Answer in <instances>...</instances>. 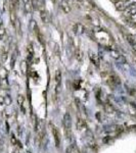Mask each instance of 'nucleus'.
Here are the masks:
<instances>
[{
	"mask_svg": "<svg viewBox=\"0 0 136 153\" xmlns=\"http://www.w3.org/2000/svg\"><path fill=\"white\" fill-rule=\"evenodd\" d=\"M63 126H64V128H65L67 131H69V130L71 129V126H72V118H71V115H70L69 112H66L65 115H64V119H63Z\"/></svg>",
	"mask_w": 136,
	"mask_h": 153,
	"instance_id": "1",
	"label": "nucleus"
},
{
	"mask_svg": "<svg viewBox=\"0 0 136 153\" xmlns=\"http://www.w3.org/2000/svg\"><path fill=\"white\" fill-rule=\"evenodd\" d=\"M124 14L126 17H132L133 14H136V5L126 7V9L124 10Z\"/></svg>",
	"mask_w": 136,
	"mask_h": 153,
	"instance_id": "2",
	"label": "nucleus"
},
{
	"mask_svg": "<svg viewBox=\"0 0 136 153\" xmlns=\"http://www.w3.org/2000/svg\"><path fill=\"white\" fill-rule=\"evenodd\" d=\"M60 7H62V9L64 10V12L65 13H70L71 12V6H70V4H69V2L67 0H62L60 1Z\"/></svg>",
	"mask_w": 136,
	"mask_h": 153,
	"instance_id": "3",
	"label": "nucleus"
},
{
	"mask_svg": "<svg viewBox=\"0 0 136 153\" xmlns=\"http://www.w3.org/2000/svg\"><path fill=\"white\" fill-rule=\"evenodd\" d=\"M55 83H56V92H58V89H59L60 83H62V74H60V70H57L56 71V75H55Z\"/></svg>",
	"mask_w": 136,
	"mask_h": 153,
	"instance_id": "4",
	"label": "nucleus"
},
{
	"mask_svg": "<svg viewBox=\"0 0 136 153\" xmlns=\"http://www.w3.org/2000/svg\"><path fill=\"white\" fill-rule=\"evenodd\" d=\"M74 31H75V33H78V34H83L84 33V31H85V29H84V27H83V25L82 24H76L75 25V27H74Z\"/></svg>",
	"mask_w": 136,
	"mask_h": 153,
	"instance_id": "5",
	"label": "nucleus"
},
{
	"mask_svg": "<svg viewBox=\"0 0 136 153\" xmlns=\"http://www.w3.org/2000/svg\"><path fill=\"white\" fill-rule=\"evenodd\" d=\"M115 6L118 10H125L126 9V6H125V2L123 0H120V1H117L115 3Z\"/></svg>",
	"mask_w": 136,
	"mask_h": 153,
	"instance_id": "6",
	"label": "nucleus"
},
{
	"mask_svg": "<svg viewBox=\"0 0 136 153\" xmlns=\"http://www.w3.org/2000/svg\"><path fill=\"white\" fill-rule=\"evenodd\" d=\"M90 58L92 60V62L94 64H96V67H99V59H98V56L94 53H90Z\"/></svg>",
	"mask_w": 136,
	"mask_h": 153,
	"instance_id": "7",
	"label": "nucleus"
},
{
	"mask_svg": "<svg viewBox=\"0 0 136 153\" xmlns=\"http://www.w3.org/2000/svg\"><path fill=\"white\" fill-rule=\"evenodd\" d=\"M128 108H129V112H130L132 115H135L136 114V105H134V103H130L129 106H128Z\"/></svg>",
	"mask_w": 136,
	"mask_h": 153,
	"instance_id": "8",
	"label": "nucleus"
},
{
	"mask_svg": "<svg viewBox=\"0 0 136 153\" xmlns=\"http://www.w3.org/2000/svg\"><path fill=\"white\" fill-rule=\"evenodd\" d=\"M52 133H53V135L55 137V144H56V146L58 147L59 146V139H58V134H57V132H56V129L55 128H52Z\"/></svg>",
	"mask_w": 136,
	"mask_h": 153,
	"instance_id": "9",
	"label": "nucleus"
},
{
	"mask_svg": "<svg viewBox=\"0 0 136 153\" xmlns=\"http://www.w3.org/2000/svg\"><path fill=\"white\" fill-rule=\"evenodd\" d=\"M111 56L114 58V59H118L120 56H121V54H120L118 51H116V50H111Z\"/></svg>",
	"mask_w": 136,
	"mask_h": 153,
	"instance_id": "10",
	"label": "nucleus"
},
{
	"mask_svg": "<svg viewBox=\"0 0 136 153\" xmlns=\"http://www.w3.org/2000/svg\"><path fill=\"white\" fill-rule=\"evenodd\" d=\"M4 98V104L5 105H10L11 104V97L9 95H6L3 97Z\"/></svg>",
	"mask_w": 136,
	"mask_h": 153,
	"instance_id": "11",
	"label": "nucleus"
},
{
	"mask_svg": "<svg viewBox=\"0 0 136 153\" xmlns=\"http://www.w3.org/2000/svg\"><path fill=\"white\" fill-rule=\"evenodd\" d=\"M132 5H136V0H126L125 2V6H132Z\"/></svg>",
	"mask_w": 136,
	"mask_h": 153,
	"instance_id": "12",
	"label": "nucleus"
},
{
	"mask_svg": "<svg viewBox=\"0 0 136 153\" xmlns=\"http://www.w3.org/2000/svg\"><path fill=\"white\" fill-rule=\"evenodd\" d=\"M40 17H41V19H42V21L43 23H47V13L45 12V11H41V14H40Z\"/></svg>",
	"mask_w": 136,
	"mask_h": 153,
	"instance_id": "13",
	"label": "nucleus"
},
{
	"mask_svg": "<svg viewBox=\"0 0 136 153\" xmlns=\"http://www.w3.org/2000/svg\"><path fill=\"white\" fill-rule=\"evenodd\" d=\"M117 61L119 62V63H121V64H126L127 63V60H126V58L123 56V55H121L119 58L117 59Z\"/></svg>",
	"mask_w": 136,
	"mask_h": 153,
	"instance_id": "14",
	"label": "nucleus"
},
{
	"mask_svg": "<svg viewBox=\"0 0 136 153\" xmlns=\"http://www.w3.org/2000/svg\"><path fill=\"white\" fill-rule=\"evenodd\" d=\"M4 35H5V29L3 27H0V40L3 38Z\"/></svg>",
	"mask_w": 136,
	"mask_h": 153,
	"instance_id": "15",
	"label": "nucleus"
},
{
	"mask_svg": "<svg viewBox=\"0 0 136 153\" xmlns=\"http://www.w3.org/2000/svg\"><path fill=\"white\" fill-rule=\"evenodd\" d=\"M7 58H8L7 53H3V54H2V56H1V60H2V62H5V61L7 60Z\"/></svg>",
	"mask_w": 136,
	"mask_h": 153,
	"instance_id": "16",
	"label": "nucleus"
},
{
	"mask_svg": "<svg viewBox=\"0 0 136 153\" xmlns=\"http://www.w3.org/2000/svg\"><path fill=\"white\" fill-rule=\"evenodd\" d=\"M25 8H26V11H27V12H30L31 9H32V8H31V4H30V3H26V4H25Z\"/></svg>",
	"mask_w": 136,
	"mask_h": 153,
	"instance_id": "17",
	"label": "nucleus"
},
{
	"mask_svg": "<svg viewBox=\"0 0 136 153\" xmlns=\"http://www.w3.org/2000/svg\"><path fill=\"white\" fill-rule=\"evenodd\" d=\"M11 142H12V143H15V144H17V139H16V137H15V136L11 137Z\"/></svg>",
	"mask_w": 136,
	"mask_h": 153,
	"instance_id": "18",
	"label": "nucleus"
},
{
	"mask_svg": "<svg viewBox=\"0 0 136 153\" xmlns=\"http://www.w3.org/2000/svg\"><path fill=\"white\" fill-rule=\"evenodd\" d=\"M131 17V20H132V21L136 23V14H133L132 17Z\"/></svg>",
	"mask_w": 136,
	"mask_h": 153,
	"instance_id": "19",
	"label": "nucleus"
},
{
	"mask_svg": "<svg viewBox=\"0 0 136 153\" xmlns=\"http://www.w3.org/2000/svg\"><path fill=\"white\" fill-rule=\"evenodd\" d=\"M23 1L25 2V4H26V3H29V0H23Z\"/></svg>",
	"mask_w": 136,
	"mask_h": 153,
	"instance_id": "20",
	"label": "nucleus"
},
{
	"mask_svg": "<svg viewBox=\"0 0 136 153\" xmlns=\"http://www.w3.org/2000/svg\"><path fill=\"white\" fill-rule=\"evenodd\" d=\"M76 1H78V2H82L83 0H76Z\"/></svg>",
	"mask_w": 136,
	"mask_h": 153,
	"instance_id": "21",
	"label": "nucleus"
},
{
	"mask_svg": "<svg viewBox=\"0 0 136 153\" xmlns=\"http://www.w3.org/2000/svg\"><path fill=\"white\" fill-rule=\"evenodd\" d=\"M27 153H31V151H29V150H28V151H27Z\"/></svg>",
	"mask_w": 136,
	"mask_h": 153,
	"instance_id": "22",
	"label": "nucleus"
}]
</instances>
